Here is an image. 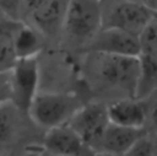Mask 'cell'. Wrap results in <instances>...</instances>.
I'll return each mask as SVG.
<instances>
[{
    "label": "cell",
    "mask_w": 157,
    "mask_h": 156,
    "mask_svg": "<svg viewBox=\"0 0 157 156\" xmlns=\"http://www.w3.org/2000/svg\"><path fill=\"white\" fill-rule=\"evenodd\" d=\"M83 50L137 57L139 39L136 34H132L124 29L102 26V28Z\"/></svg>",
    "instance_id": "7"
},
{
    "label": "cell",
    "mask_w": 157,
    "mask_h": 156,
    "mask_svg": "<svg viewBox=\"0 0 157 156\" xmlns=\"http://www.w3.org/2000/svg\"><path fill=\"white\" fill-rule=\"evenodd\" d=\"M129 156H155L156 155V142L155 139L146 131L142 134L126 152Z\"/></svg>",
    "instance_id": "15"
},
{
    "label": "cell",
    "mask_w": 157,
    "mask_h": 156,
    "mask_svg": "<svg viewBox=\"0 0 157 156\" xmlns=\"http://www.w3.org/2000/svg\"><path fill=\"white\" fill-rule=\"evenodd\" d=\"M130 1H136V2H141V4H145L147 5L148 7L151 9H157V0H130Z\"/></svg>",
    "instance_id": "19"
},
{
    "label": "cell",
    "mask_w": 157,
    "mask_h": 156,
    "mask_svg": "<svg viewBox=\"0 0 157 156\" xmlns=\"http://www.w3.org/2000/svg\"><path fill=\"white\" fill-rule=\"evenodd\" d=\"M102 26L101 0H67L61 32L71 45L83 50Z\"/></svg>",
    "instance_id": "2"
},
{
    "label": "cell",
    "mask_w": 157,
    "mask_h": 156,
    "mask_svg": "<svg viewBox=\"0 0 157 156\" xmlns=\"http://www.w3.org/2000/svg\"><path fill=\"white\" fill-rule=\"evenodd\" d=\"M155 18V9L141 2L123 0L110 10L107 22H103V26L117 27L139 36V33Z\"/></svg>",
    "instance_id": "6"
},
{
    "label": "cell",
    "mask_w": 157,
    "mask_h": 156,
    "mask_svg": "<svg viewBox=\"0 0 157 156\" xmlns=\"http://www.w3.org/2000/svg\"><path fill=\"white\" fill-rule=\"evenodd\" d=\"M146 131V128H128L109 122L102 135L96 154L126 155L132 144Z\"/></svg>",
    "instance_id": "11"
},
{
    "label": "cell",
    "mask_w": 157,
    "mask_h": 156,
    "mask_svg": "<svg viewBox=\"0 0 157 156\" xmlns=\"http://www.w3.org/2000/svg\"><path fill=\"white\" fill-rule=\"evenodd\" d=\"M83 72L88 85L101 92L115 93L117 98L135 97L139 81V59L99 52H86Z\"/></svg>",
    "instance_id": "1"
},
{
    "label": "cell",
    "mask_w": 157,
    "mask_h": 156,
    "mask_svg": "<svg viewBox=\"0 0 157 156\" xmlns=\"http://www.w3.org/2000/svg\"><path fill=\"white\" fill-rule=\"evenodd\" d=\"M20 22L0 12V71H9L17 60L15 34Z\"/></svg>",
    "instance_id": "12"
},
{
    "label": "cell",
    "mask_w": 157,
    "mask_h": 156,
    "mask_svg": "<svg viewBox=\"0 0 157 156\" xmlns=\"http://www.w3.org/2000/svg\"><path fill=\"white\" fill-rule=\"evenodd\" d=\"M67 0H44L28 11L33 26L43 34L53 37L61 32Z\"/></svg>",
    "instance_id": "10"
},
{
    "label": "cell",
    "mask_w": 157,
    "mask_h": 156,
    "mask_svg": "<svg viewBox=\"0 0 157 156\" xmlns=\"http://www.w3.org/2000/svg\"><path fill=\"white\" fill-rule=\"evenodd\" d=\"M43 149L48 154L60 156L93 154L69 124L47 129L43 138Z\"/></svg>",
    "instance_id": "9"
},
{
    "label": "cell",
    "mask_w": 157,
    "mask_h": 156,
    "mask_svg": "<svg viewBox=\"0 0 157 156\" xmlns=\"http://www.w3.org/2000/svg\"><path fill=\"white\" fill-rule=\"evenodd\" d=\"M107 114L110 123L128 128H146L150 117L147 98L123 97L107 104Z\"/></svg>",
    "instance_id": "8"
},
{
    "label": "cell",
    "mask_w": 157,
    "mask_h": 156,
    "mask_svg": "<svg viewBox=\"0 0 157 156\" xmlns=\"http://www.w3.org/2000/svg\"><path fill=\"white\" fill-rule=\"evenodd\" d=\"M67 124L80 136L85 145L96 154L102 135L109 124L107 104L103 102L82 103Z\"/></svg>",
    "instance_id": "4"
},
{
    "label": "cell",
    "mask_w": 157,
    "mask_h": 156,
    "mask_svg": "<svg viewBox=\"0 0 157 156\" xmlns=\"http://www.w3.org/2000/svg\"><path fill=\"white\" fill-rule=\"evenodd\" d=\"M21 112L11 101L0 103V149L10 145L20 130Z\"/></svg>",
    "instance_id": "14"
},
{
    "label": "cell",
    "mask_w": 157,
    "mask_h": 156,
    "mask_svg": "<svg viewBox=\"0 0 157 156\" xmlns=\"http://www.w3.org/2000/svg\"><path fill=\"white\" fill-rule=\"evenodd\" d=\"M43 44V34L34 26H29L21 21L15 34V49L17 59L38 57Z\"/></svg>",
    "instance_id": "13"
},
{
    "label": "cell",
    "mask_w": 157,
    "mask_h": 156,
    "mask_svg": "<svg viewBox=\"0 0 157 156\" xmlns=\"http://www.w3.org/2000/svg\"><path fill=\"white\" fill-rule=\"evenodd\" d=\"M0 12L11 20L20 21L22 12V0H0Z\"/></svg>",
    "instance_id": "16"
},
{
    "label": "cell",
    "mask_w": 157,
    "mask_h": 156,
    "mask_svg": "<svg viewBox=\"0 0 157 156\" xmlns=\"http://www.w3.org/2000/svg\"><path fill=\"white\" fill-rule=\"evenodd\" d=\"M11 102L25 114L38 92L39 60L38 57L18 58L10 69Z\"/></svg>",
    "instance_id": "5"
},
{
    "label": "cell",
    "mask_w": 157,
    "mask_h": 156,
    "mask_svg": "<svg viewBox=\"0 0 157 156\" xmlns=\"http://www.w3.org/2000/svg\"><path fill=\"white\" fill-rule=\"evenodd\" d=\"M82 104L72 92H37L27 111L28 117L38 127L50 129L67 124L74 113Z\"/></svg>",
    "instance_id": "3"
},
{
    "label": "cell",
    "mask_w": 157,
    "mask_h": 156,
    "mask_svg": "<svg viewBox=\"0 0 157 156\" xmlns=\"http://www.w3.org/2000/svg\"><path fill=\"white\" fill-rule=\"evenodd\" d=\"M11 101V82L10 70L0 71V103Z\"/></svg>",
    "instance_id": "17"
},
{
    "label": "cell",
    "mask_w": 157,
    "mask_h": 156,
    "mask_svg": "<svg viewBox=\"0 0 157 156\" xmlns=\"http://www.w3.org/2000/svg\"><path fill=\"white\" fill-rule=\"evenodd\" d=\"M44 0H22V9H26L27 11H31L37 5H39Z\"/></svg>",
    "instance_id": "18"
}]
</instances>
